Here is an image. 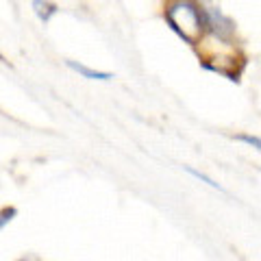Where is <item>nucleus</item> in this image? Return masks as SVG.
<instances>
[{"label": "nucleus", "mask_w": 261, "mask_h": 261, "mask_svg": "<svg viewBox=\"0 0 261 261\" xmlns=\"http://www.w3.org/2000/svg\"><path fill=\"white\" fill-rule=\"evenodd\" d=\"M163 18L172 33H176L190 46H198L207 33L200 7L194 0H170L163 9Z\"/></svg>", "instance_id": "nucleus-1"}, {"label": "nucleus", "mask_w": 261, "mask_h": 261, "mask_svg": "<svg viewBox=\"0 0 261 261\" xmlns=\"http://www.w3.org/2000/svg\"><path fill=\"white\" fill-rule=\"evenodd\" d=\"M65 65H68L70 70H74L79 76L89 79V81H111V79H113L111 72H105V70L89 68V65H85V63H79V61H72V59L65 61Z\"/></svg>", "instance_id": "nucleus-2"}, {"label": "nucleus", "mask_w": 261, "mask_h": 261, "mask_svg": "<svg viewBox=\"0 0 261 261\" xmlns=\"http://www.w3.org/2000/svg\"><path fill=\"white\" fill-rule=\"evenodd\" d=\"M31 9L37 15V20L44 22V24H48L57 13H59V7H57L53 0H31Z\"/></svg>", "instance_id": "nucleus-3"}, {"label": "nucleus", "mask_w": 261, "mask_h": 261, "mask_svg": "<svg viewBox=\"0 0 261 261\" xmlns=\"http://www.w3.org/2000/svg\"><path fill=\"white\" fill-rule=\"evenodd\" d=\"M15 218H18V207H13V205L0 207V233H3Z\"/></svg>", "instance_id": "nucleus-4"}, {"label": "nucleus", "mask_w": 261, "mask_h": 261, "mask_svg": "<svg viewBox=\"0 0 261 261\" xmlns=\"http://www.w3.org/2000/svg\"><path fill=\"white\" fill-rule=\"evenodd\" d=\"M185 172H187V174H192L194 178H198V181H202V183H207V185L211 187V190L224 192V190H222V185H218V183L214 181V178H211V176H207L205 172H200V170H194V168H185Z\"/></svg>", "instance_id": "nucleus-5"}, {"label": "nucleus", "mask_w": 261, "mask_h": 261, "mask_svg": "<svg viewBox=\"0 0 261 261\" xmlns=\"http://www.w3.org/2000/svg\"><path fill=\"white\" fill-rule=\"evenodd\" d=\"M235 140L261 152V137H257V135H246V133H242V135H235Z\"/></svg>", "instance_id": "nucleus-6"}, {"label": "nucleus", "mask_w": 261, "mask_h": 261, "mask_svg": "<svg viewBox=\"0 0 261 261\" xmlns=\"http://www.w3.org/2000/svg\"><path fill=\"white\" fill-rule=\"evenodd\" d=\"M15 261H39V259L31 257V255H24V257H20V259H15Z\"/></svg>", "instance_id": "nucleus-7"}]
</instances>
